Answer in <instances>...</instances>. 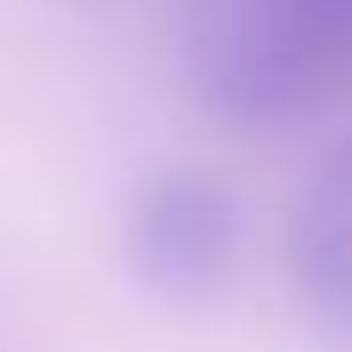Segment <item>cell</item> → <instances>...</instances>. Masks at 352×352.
<instances>
[{
    "label": "cell",
    "mask_w": 352,
    "mask_h": 352,
    "mask_svg": "<svg viewBox=\"0 0 352 352\" xmlns=\"http://www.w3.org/2000/svg\"><path fill=\"white\" fill-rule=\"evenodd\" d=\"M182 72L231 126H292L352 72L314 0H187Z\"/></svg>",
    "instance_id": "6da1fadb"
},
{
    "label": "cell",
    "mask_w": 352,
    "mask_h": 352,
    "mask_svg": "<svg viewBox=\"0 0 352 352\" xmlns=\"http://www.w3.org/2000/svg\"><path fill=\"white\" fill-rule=\"evenodd\" d=\"M126 253L154 292L204 297L231 275L236 204L204 170H160L138 187L126 214Z\"/></svg>",
    "instance_id": "7a4b0ae2"
},
{
    "label": "cell",
    "mask_w": 352,
    "mask_h": 352,
    "mask_svg": "<svg viewBox=\"0 0 352 352\" xmlns=\"http://www.w3.org/2000/svg\"><path fill=\"white\" fill-rule=\"evenodd\" d=\"M292 253L302 292L330 319H352V138L314 165L297 204Z\"/></svg>",
    "instance_id": "3957f363"
},
{
    "label": "cell",
    "mask_w": 352,
    "mask_h": 352,
    "mask_svg": "<svg viewBox=\"0 0 352 352\" xmlns=\"http://www.w3.org/2000/svg\"><path fill=\"white\" fill-rule=\"evenodd\" d=\"M314 11L324 16L330 38H336V44H341V55L352 60V0H314Z\"/></svg>",
    "instance_id": "277c9868"
}]
</instances>
